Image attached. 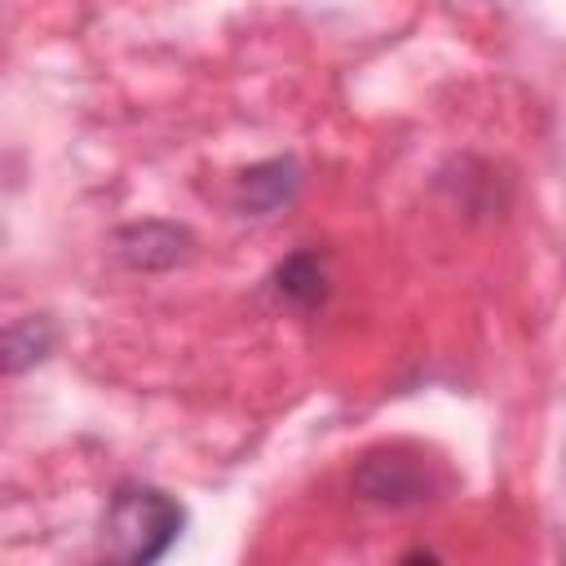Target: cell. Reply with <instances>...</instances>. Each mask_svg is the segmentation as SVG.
I'll use <instances>...</instances> for the list:
<instances>
[{
    "instance_id": "obj_1",
    "label": "cell",
    "mask_w": 566,
    "mask_h": 566,
    "mask_svg": "<svg viewBox=\"0 0 566 566\" xmlns=\"http://www.w3.org/2000/svg\"><path fill=\"white\" fill-rule=\"evenodd\" d=\"M181 522L186 513L172 495L146 482H128L106 504V531H102L106 553L124 562H155L172 548V539L181 535Z\"/></svg>"
},
{
    "instance_id": "obj_2",
    "label": "cell",
    "mask_w": 566,
    "mask_h": 566,
    "mask_svg": "<svg viewBox=\"0 0 566 566\" xmlns=\"http://www.w3.org/2000/svg\"><path fill=\"white\" fill-rule=\"evenodd\" d=\"M354 491L385 509H411V504L429 500L433 478H429V469H420L407 455H367L354 473Z\"/></svg>"
},
{
    "instance_id": "obj_3",
    "label": "cell",
    "mask_w": 566,
    "mask_h": 566,
    "mask_svg": "<svg viewBox=\"0 0 566 566\" xmlns=\"http://www.w3.org/2000/svg\"><path fill=\"white\" fill-rule=\"evenodd\" d=\"M279 292H283V301H292V305H314V301H323V265H318V256H310V252L292 256V261L279 270Z\"/></svg>"
}]
</instances>
